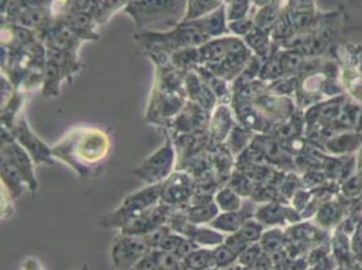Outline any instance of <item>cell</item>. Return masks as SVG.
Returning <instances> with one entry per match:
<instances>
[{"instance_id": "obj_53", "label": "cell", "mask_w": 362, "mask_h": 270, "mask_svg": "<svg viewBox=\"0 0 362 270\" xmlns=\"http://www.w3.org/2000/svg\"><path fill=\"white\" fill-rule=\"evenodd\" d=\"M354 163H356V173H359L362 177V145L354 154Z\"/></svg>"}, {"instance_id": "obj_39", "label": "cell", "mask_w": 362, "mask_h": 270, "mask_svg": "<svg viewBox=\"0 0 362 270\" xmlns=\"http://www.w3.org/2000/svg\"><path fill=\"white\" fill-rule=\"evenodd\" d=\"M225 7L229 22L252 17L256 10L252 0H229L225 3Z\"/></svg>"}, {"instance_id": "obj_27", "label": "cell", "mask_w": 362, "mask_h": 270, "mask_svg": "<svg viewBox=\"0 0 362 270\" xmlns=\"http://www.w3.org/2000/svg\"><path fill=\"white\" fill-rule=\"evenodd\" d=\"M284 11H285L284 0H273L272 3H269L264 7L256 8L253 13L255 26L271 33V30L273 29L277 21L281 18Z\"/></svg>"}, {"instance_id": "obj_32", "label": "cell", "mask_w": 362, "mask_h": 270, "mask_svg": "<svg viewBox=\"0 0 362 270\" xmlns=\"http://www.w3.org/2000/svg\"><path fill=\"white\" fill-rule=\"evenodd\" d=\"M171 63L179 70L188 73L196 70L202 65V57L199 47L180 49L171 54Z\"/></svg>"}, {"instance_id": "obj_42", "label": "cell", "mask_w": 362, "mask_h": 270, "mask_svg": "<svg viewBox=\"0 0 362 270\" xmlns=\"http://www.w3.org/2000/svg\"><path fill=\"white\" fill-rule=\"evenodd\" d=\"M213 264L216 269H222L226 267H230L233 264L238 262L239 255L230 249L229 246H226L225 243L216 246L213 249Z\"/></svg>"}, {"instance_id": "obj_7", "label": "cell", "mask_w": 362, "mask_h": 270, "mask_svg": "<svg viewBox=\"0 0 362 270\" xmlns=\"http://www.w3.org/2000/svg\"><path fill=\"white\" fill-rule=\"evenodd\" d=\"M196 180L183 169H176L161 184V203L168 207L184 209L191 203Z\"/></svg>"}, {"instance_id": "obj_22", "label": "cell", "mask_w": 362, "mask_h": 270, "mask_svg": "<svg viewBox=\"0 0 362 270\" xmlns=\"http://www.w3.org/2000/svg\"><path fill=\"white\" fill-rule=\"evenodd\" d=\"M345 208L341 202L334 197H329L320 202L315 216L312 218L314 225L320 230H331L337 227L343 219Z\"/></svg>"}, {"instance_id": "obj_51", "label": "cell", "mask_w": 362, "mask_h": 270, "mask_svg": "<svg viewBox=\"0 0 362 270\" xmlns=\"http://www.w3.org/2000/svg\"><path fill=\"white\" fill-rule=\"evenodd\" d=\"M128 270H157L154 260L151 258V255L146 254L145 257H142L139 261H137L131 268Z\"/></svg>"}, {"instance_id": "obj_41", "label": "cell", "mask_w": 362, "mask_h": 270, "mask_svg": "<svg viewBox=\"0 0 362 270\" xmlns=\"http://www.w3.org/2000/svg\"><path fill=\"white\" fill-rule=\"evenodd\" d=\"M265 227L257 220L255 216L249 218L245 220L242 227L238 231V234L248 242V243H257L261 241L262 234L265 231Z\"/></svg>"}, {"instance_id": "obj_56", "label": "cell", "mask_w": 362, "mask_h": 270, "mask_svg": "<svg viewBox=\"0 0 362 270\" xmlns=\"http://www.w3.org/2000/svg\"><path fill=\"white\" fill-rule=\"evenodd\" d=\"M359 200H360V207H361V211H362V193H361V196H360V197H359Z\"/></svg>"}, {"instance_id": "obj_33", "label": "cell", "mask_w": 362, "mask_h": 270, "mask_svg": "<svg viewBox=\"0 0 362 270\" xmlns=\"http://www.w3.org/2000/svg\"><path fill=\"white\" fill-rule=\"evenodd\" d=\"M213 202L220 212H235L245 206V199L227 186H223L215 192Z\"/></svg>"}, {"instance_id": "obj_2", "label": "cell", "mask_w": 362, "mask_h": 270, "mask_svg": "<svg viewBox=\"0 0 362 270\" xmlns=\"http://www.w3.org/2000/svg\"><path fill=\"white\" fill-rule=\"evenodd\" d=\"M123 11L139 33H164L184 22L187 0H130Z\"/></svg>"}, {"instance_id": "obj_52", "label": "cell", "mask_w": 362, "mask_h": 270, "mask_svg": "<svg viewBox=\"0 0 362 270\" xmlns=\"http://www.w3.org/2000/svg\"><path fill=\"white\" fill-rule=\"evenodd\" d=\"M21 270H43V265L36 258H27L22 264Z\"/></svg>"}, {"instance_id": "obj_46", "label": "cell", "mask_w": 362, "mask_h": 270, "mask_svg": "<svg viewBox=\"0 0 362 270\" xmlns=\"http://www.w3.org/2000/svg\"><path fill=\"white\" fill-rule=\"evenodd\" d=\"M345 60L362 75V45L349 43L345 46Z\"/></svg>"}, {"instance_id": "obj_5", "label": "cell", "mask_w": 362, "mask_h": 270, "mask_svg": "<svg viewBox=\"0 0 362 270\" xmlns=\"http://www.w3.org/2000/svg\"><path fill=\"white\" fill-rule=\"evenodd\" d=\"M177 150L171 135L154 153L144 160L141 165L134 169V174L146 186L163 184L177 169Z\"/></svg>"}, {"instance_id": "obj_49", "label": "cell", "mask_w": 362, "mask_h": 270, "mask_svg": "<svg viewBox=\"0 0 362 270\" xmlns=\"http://www.w3.org/2000/svg\"><path fill=\"white\" fill-rule=\"evenodd\" d=\"M184 239H186V238H184L183 235L176 234V232L171 231V232L164 238V241L161 242V245H160L158 250H164V251H171V253H174V251L177 250V248L183 243Z\"/></svg>"}, {"instance_id": "obj_25", "label": "cell", "mask_w": 362, "mask_h": 270, "mask_svg": "<svg viewBox=\"0 0 362 270\" xmlns=\"http://www.w3.org/2000/svg\"><path fill=\"white\" fill-rule=\"evenodd\" d=\"M0 176H1V187L11 195L14 200L21 197L24 188L27 189V184L20 169L4 156H1L0 160Z\"/></svg>"}, {"instance_id": "obj_9", "label": "cell", "mask_w": 362, "mask_h": 270, "mask_svg": "<svg viewBox=\"0 0 362 270\" xmlns=\"http://www.w3.org/2000/svg\"><path fill=\"white\" fill-rule=\"evenodd\" d=\"M149 253V246L144 237L123 232H119L111 245V260L118 270H128Z\"/></svg>"}, {"instance_id": "obj_54", "label": "cell", "mask_w": 362, "mask_h": 270, "mask_svg": "<svg viewBox=\"0 0 362 270\" xmlns=\"http://www.w3.org/2000/svg\"><path fill=\"white\" fill-rule=\"evenodd\" d=\"M252 1H253L255 8H259V7H264V6L269 4V3H272L273 0H252Z\"/></svg>"}, {"instance_id": "obj_48", "label": "cell", "mask_w": 362, "mask_h": 270, "mask_svg": "<svg viewBox=\"0 0 362 270\" xmlns=\"http://www.w3.org/2000/svg\"><path fill=\"white\" fill-rule=\"evenodd\" d=\"M223 243H225L226 246H229V248L233 250L234 253H236L238 255H241L242 251L250 245V243H248V242H246V241H245V239H243L238 232L226 235Z\"/></svg>"}, {"instance_id": "obj_47", "label": "cell", "mask_w": 362, "mask_h": 270, "mask_svg": "<svg viewBox=\"0 0 362 270\" xmlns=\"http://www.w3.org/2000/svg\"><path fill=\"white\" fill-rule=\"evenodd\" d=\"M172 230L168 225L160 226L158 229L153 230L148 235L144 237L145 242L148 243L150 250H156L160 248L161 242L164 241V238L171 232Z\"/></svg>"}, {"instance_id": "obj_12", "label": "cell", "mask_w": 362, "mask_h": 270, "mask_svg": "<svg viewBox=\"0 0 362 270\" xmlns=\"http://www.w3.org/2000/svg\"><path fill=\"white\" fill-rule=\"evenodd\" d=\"M173 209L174 208L168 207V206L160 203L154 207L149 208L148 211H145L142 215L135 218L133 222L128 223V226H125L119 231L123 234H128V235L145 237L153 230L167 225Z\"/></svg>"}, {"instance_id": "obj_21", "label": "cell", "mask_w": 362, "mask_h": 270, "mask_svg": "<svg viewBox=\"0 0 362 270\" xmlns=\"http://www.w3.org/2000/svg\"><path fill=\"white\" fill-rule=\"evenodd\" d=\"M54 20L53 13L50 7H33L23 10L11 20H8V23H14L22 27H26L33 31H41L46 26H49Z\"/></svg>"}, {"instance_id": "obj_18", "label": "cell", "mask_w": 362, "mask_h": 270, "mask_svg": "<svg viewBox=\"0 0 362 270\" xmlns=\"http://www.w3.org/2000/svg\"><path fill=\"white\" fill-rule=\"evenodd\" d=\"M288 212H289V203H281V202H271L258 204L255 209V218L265 227H281L287 229L289 226L288 223Z\"/></svg>"}, {"instance_id": "obj_11", "label": "cell", "mask_w": 362, "mask_h": 270, "mask_svg": "<svg viewBox=\"0 0 362 270\" xmlns=\"http://www.w3.org/2000/svg\"><path fill=\"white\" fill-rule=\"evenodd\" d=\"M210 117V111L188 100L181 110V112L173 119L168 134L171 131L173 133L172 138L184 134H204L209 128Z\"/></svg>"}, {"instance_id": "obj_15", "label": "cell", "mask_w": 362, "mask_h": 270, "mask_svg": "<svg viewBox=\"0 0 362 270\" xmlns=\"http://www.w3.org/2000/svg\"><path fill=\"white\" fill-rule=\"evenodd\" d=\"M234 110L236 123L252 130L255 134H271L273 123L264 115V112L255 103L235 102L232 104Z\"/></svg>"}, {"instance_id": "obj_3", "label": "cell", "mask_w": 362, "mask_h": 270, "mask_svg": "<svg viewBox=\"0 0 362 270\" xmlns=\"http://www.w3.org/2000/svg\"><path fill=\"white\" fill-rule=\"evenodd\" d=\"M137 43L150 54L169 56L186 47H200L209 41L206 34L193 23L183 22L177 27L164 33H137L134 36Z\"/></svg>"}, {"instance_id": "obj_34", "label": "cell", "mask_w": 362, "mask_h": 270, "mask_svg": "<svg viewBox=\"0 0 362 270\" xmlns=\"http://www.w3.org/2000/svg\"><path fill=\"white\" fill-rule=\"evenodd\" d=\"M287 232L285 229L281 227H272L266 229L262 234V238L259 241V245L262 246L264 253L266 254H275L277 251L285 249L287 246Z\"/></svg>"}, {"instance_id": "obj_40", "label": "cell", "mask_w": 362, "mask_h": 270, "mask_svg": "<svg viewBox=\"0 0 362 270\" xmlns=\"http://www.w3.org/2000/svg\"><path fill=\"white\" fill-rule=\"evenodd\" d=\"M150 255L154 260L157 270L183 269V262L174 253L156 249L150 250Z\"/></svg>"}, {"instance_id": "obj_1", "label": "cell", "mask_w": 362, "mask_h": 270, "mask_svg": "<svg viewBox=\"0 0 362 270\" xmlns=\"http://www.w3.org/2000/svg\"><path fill=\"white\" fill-rule=\"evenodd\" d=\"M54 160L64 163L80 179L102 167L111 153V137L99 126H77L52 146Z\"/></svg>"}, {"instance_id": "obj_6", "label": "cell", "mask_w": 362, "mask_h": 270, "mask_svg": "<svg viewBox=\"0 0 362 270\" xmlns=\"http://www.w3.org/2000/svg\"><path fill=\"white\" fill-rule=\"evenodd\" d=\"M188 99L183 93L165 92L153 85L145 119L148 123L169 130L173 119L181 112Z\"/></svg>"}, {"instance_id": "obj_55", "label": "cell", "mask_w": 362, "mask_h": 270, "mask_svg": "<svg viewBox=\"0 0 362 270\" xmlns=\"http://www.w3.org/2000/svg\"><path fill=\"white\" fill-rule=\"evenodd\" d=\"M242 270H259L256 265H250V267H242Z\"/></svg>"}, {"instance_id": "obj_16", "label": "cell", "mask_w": 362, "mask_h": 270, "mask_svg": "<svg viewBox=\"0 0 362 270\" xmlns=\"http://www.w3.org/2000/svg\"><path fill=\"white\" fill-rule=\"evenodd\" d=\"M184 88H186L187 99L192 103L197 104V105L203 107L204 110H207L210 112L218 105V100L213 96L211 89L209 88L207 84L204 83V80L197 75L196 70L186 73Z\"/></svg>"}, {"instance_id": "obj_26", "label": "cell", "mask_w": 362, "mask_h": 270, "mask_svg": "<svg viewBox=\"0 0 362 270\" xmlns=\"http://www.w3.org/2000/svg\"><path fill=\"white\" fill-rule=\"evenodd\" d=\"M253 215H255L253 211L250 212V211L245 209V206H243L242 209L235 211V212H219L218 216L209 226L223 232L225 235H229V234L238 232L242 227V225L245 223V220L252 218Z\"/></svg>"}, {"instance_id": "obj_30", "label": "cell", "mask_w": 362, "mask_h": 270, "mask_svg": "<svg viewBox=\"0 0 362 270\" xmlns=\"http://www.w3.org/2000/svg\"><path fill=\"white\" fill-rule=\"evenodd\" d=\"M256 135L257 134H255L252 130L236 123L223 145L229 149V151L234 156L235 160H236L249 146L253 144Z\"/></svg>"}, {"instance_id": "obj_36", "label": "cell", "mask_w": 362, "mask_h": 270, "mask_svg": "<svg viewBox=\"0 0 362 270\" xmlns=\"http://www.w3.org/2000/svg\"><path fill=\"white\" fill-rule=\"evenodd\" d=\"M183 268L186 270L215 269L213 249L197 248L183 260Z\"/></svg>"}, {"instance_id": "obj_13", "label": "cell", "mask_w": 362, "mask_h": 270, "mask_svg": "<svg viewBox=\"0 0 362 270\" xmlns=\"http://www.w3.org/2000/svg\"><path fill=\"white\" fill-rule=\"evenodd\" d=\"M236 125L234 110L232 104H218L210 117V123L207 128L211 145H222L229 138L230 133Z\"/></svg>"}, {"instance_id": "obj_10", "label": "cell", "mask_w": 362, "mask_h": 270, "mask_svg": "<svg viewBox=\"0 0 362 270\" xmlns=\"http://www.w3.org/2000/svg\"><path fill=\"white\" fill-rule=\"evenodd\" d=\"M13 137L30 154V157L34 160L36 165H38V164L53 165L54 164L52 147L46 145L43 140L31 130L26 115H23V114L20 115L15 127L13 130Z\"/></svg>"}, {"instance_id": "obj_29", "label": "cell", "mask_w": 362, "mask_h": 270, "mask_svg": "<svg viewBox=\"0 0 362 270\" xmlns=\"http://www.w3.org/2000/svg\"><path fill=\"white\" fill-rule=\"evenodd\" d=\"M64 79H68L64 69L59 63L46 59V63L43 66V96H59L60 85Z\"/></svg>"}, {"instance_id": "obj_20", "label": "cell", "mask_w": 362, "mask_h": 270, "mask_svg": "<svg viewBox=\"0 0 362 270\" xmlns=\"http://www.w3.org/2000/svg\"><path fill=\"white\" fill-rule=\"evenodd\" d=\"M191 22H193L206 34V37L209 40L230 36L229 20H227V15H226L225 4H222L219 8H216L209 15H206V17L197 20V21Z\"/></svg>"}, {"instance_id": "obj_50", "label": "cell", "mask_w": 362, "mask_h": 270, "mask_svg": "<svg viewBox=\"0 0 362 270\" xmlns=\"http://www.w3.org/2000/svg\"><path fill=\"white\" fill-rule=\"evenodd\" d=\"M285 10H294V11L315 10V0H285Z\"/></svg>"}, {"instance_id": "obj_37", "label": "cell", "mask_w": 362, "mask_h": 270, "mask_svg": "<svg viewBox=\"0 0 362 270\" xmlns=\"http://www.w3.org/2000/svg\"><path fill=\"white\" fill-rule=\"evenodd\" d=\"M222 4L225 3L220 0H187V14L184 21H197L219 8Z\"/></svg>"}, {"instance_id": "obj_43", "label": "cell", "mask_w": 362, "mask_h": 270, "mask_svg": "<svg viewBox=\"0 0 362 270\" xmlns=\"http://www.w3.org/2000/svg\"><path fill=\"white\" fill-rule=\"evenodd\" d=\"M340 190H341V195L345 199H349V200L359 199L362 193L361 176L354 172L352 176L342 180Z\"/></svg>"}, {"instance_id": "obj_28", "label": "cell", "mask_w": 362, "mask_h": 270, "mask_svg": "<svg viewBox=\"0 0 362 270\" xmlns=\"http://www.w3.org/2000/svg\"><path fill=\"white\" fill-rule=\"evenodd\" d=\"M199 50L202 57V65L213 66L222 63L229 54V36L209 40L199 47Z\"/></svg>"}, {"instance_id": "obj_38", "label": "cell", "mask_w": 362, "mask_h": 270, "mask_svg": "<svg viewBox=\"0 0 362 270\" xmlns=\"http://www.w3.org/2000/svg\"><path fill=\"white\" fill-rule=\"evenodd\" d=\"M226 186L232 188L234 192H236L239 196H242L245 200H250L255 187H256V183L250 177H248L243 172H241V170H238L235 167L234 172L232 173V176H230V179H229Z\"/></svg>"}, {"instance_id": "obj_24", "label": "cell", "mask_w": 362, "mask_h": 270, "mask_svg": "<svg viewBox=\"0 0 362 270\" xmlns=\"http://www.w3.org/2000/svg\"><path fill=\"white\" fill-rule=\"evenodd\" d=\"M338 82L350 100L362 105V75L346 60L338 68Z\"/></svg>"}, {"instance_id": "obj_4", "label": "cell", "mask_w": 362, "mask_h": 270, "mask_svg": "<svg viewBox=\"0 0 362 270\" xmlns=\"http://www.w3.org/2000/svg\"><path fill=\"white\" fill-rule=\"evenodd\" d=\"M161 203V184L146 186L128 195L122 203L99 222L106 229L122 230L149 208Z\"/></svg>"}, {"instance_id": "obj_17", "label": "cell", "mask_w": 362, "mask_h": 270, "mask_svg": "<svg viewBox=\"0 0 362 270\" xmlns=\"http://www.w3.org/2000/svg\"><path fill=\"white\" fill-rule=\"evenodd\" d=\"M64 21L73 31H76L86 41L98 40V27L100 26L91 10H75L65 14L61 18H54Z\"/></svg>"}, {"instance_id": "obj_14", "label": "cell", "mask_w": 362, "mask_h": 270, "mask_svg": "<svg viewBox=\"0 0 362 270\" xmlns=\"http://www.w3.org/2000/svg\"><path fill=\"white\" fill-rule=\"evenodd\" d=\"M255 104L273 125L289 121L295 115V103L291 98L276 96L265 92L257 99Z\"/></svg>"}, {"instance_id": "obj_35", "label": "cell", "mask_w": 362, "mask_h": 270, "mask_svg": "<svg viewBox=\"0 0 362 270\" xmlns=\"http://www.w3.org/2000/svg\"><path fill=\"white\" fill-rule=\"evenodd\" d=\"M225 238L226 235L223 232L213 229L211 226H197L191 239L199 248L213 249L222 245L225 242Z\"/></svg>"}, {"instance_id": "obj_19", "label": "cell", "mask_w": 362, "mask_h": 270, "mask_svg": "<svg viewBox=\"0 0 362 270\" xmlns=\"http://www.w3.org/2000/svg\"><path fill=\"white\" fill-rule=\"evenodd\" d=\"M361 145L362 133L354 130H345L329 138L324 144V149L329 154L334 157H346L350 154H356Z\"/></svg>"}, {"instance_id": "obj_31", "label": "cell", "mask_w": 362, "mask_h": 270, "mask_svg": "<svg viewBox=\"0 0 362 270\" xmlns=\"http://www.w3.org/2000/svg\"><path fill=\"white\" fill-rule=\"evenodd\" d=\"M186 215L196 226H209L213 219L218 216L220 212L219 208L216 207L215 202H207L202 204H192L187 208H184Z\"/></svg>"}, {"instance_id": "obj_44", "label": "cell", "mask_w": 362, "mask_h": 270, "mask_svg": "<svg viewBox=\"0 0 362 270\" xmlns=\"http://www.w3.org/2000/svg\"><path fill=\"white\" fill-rule=\"evenodd\" d=\"M253 29H255L253 15H252V17L242 18V20L229 22V31H230V36H234V37L245 38V37H246V36H248Z\"/></svg>"}, {"instance_id": "obj_8", "label": "cell", "mask_w": 362, "mask_h": 270, "mask_svg": "<svg viewBox=\"0 0 362 270\" xmlns=\"http://www.w3.org/2000/svg\"><path fill=\"white\" fill-rule=\"evenodd\" d=\"M1 156L7 157L20 172L27 184V189L36 195L38 180L36 174V163L30 154L13 137V133L1 127Z\"/></svg>"}, {"instance_id": "obj_23", "label": "cell", "mask_w": 362, "mask_h": 270, "mask_svg": "<svg viewBox=\"0 0 362 270\" xmlns=\"http://www.w3.org/2000/svg\"><path fill=\"white\" fill-rule=\"evenodd\" d=\"M196 72L204 80V83L209 85L213 96L218 100V104H233L234 93H233V87L230 82L218 76L210 68H207L204 65H200L196 69Z\"/></svg>"}, {"instance_id": "obj_45", "label": "cell", "mask_w": 362, "mask_h": 270, "mask_svg": "<svg viewBox=\"0 0 362 270\" xmlns=\"http://www.w3.org/2000/svg\"><path fill=\"white\" fill-rule=\"evenodd\" d=\"M264 254L262 246L259 245V242L257 243H250L246 249L242 251V254L238 258V264L241 267H250V265H256L257 261L259 260V257Z\"/></svg>"}]
</instances>
